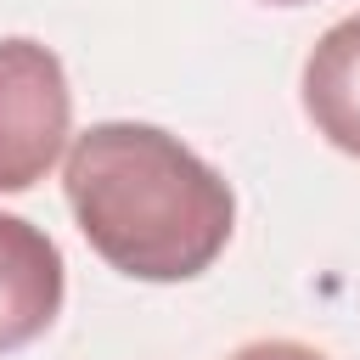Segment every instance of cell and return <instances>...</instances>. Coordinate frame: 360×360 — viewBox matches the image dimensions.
Returning <instances> with one entry per match:
<instances>
[{
	"mask_svg": "<svg viewBox=\"0 0 360 360\" xmlns=\"http://www.w3.org/2000/svg\"><path fill=\"white\" fill-rule=\"evenodd\" d=\"M62 191L84 242L135 281L202 276L236 225V197L180 135L135 118H107L73 135Z\"/></svg>",
	"mask_w": 360,
	"mask_h": 360,
	"instance_id": "cell-1",
	"label": "cell"
},
{
	"mask_svg": "<svg viewBox=\"0 0 360 360\" xmlns=\"http://www.w3.org/2000/svg\"><path fill=\"white\" fill-rule=\"evenodd\" d=\"M73 135V90L62 56L39 39H0V191L51 174Z\"/></svg>",
	"mask_w": 360,
	"mask_h": 360,
	"instance_id": "cell-2",
	"label": "cell"
},
{
	"mask_svg": "<svg viewBox=\"0 0 360 360\" xmlns=\"http://www.w3.org/2000/svg\"><path fill=\"white\" fill-rule=\"evenodd\" d=\"M62 292H68L62 248L39 225L0 214V354L34 343L62 315Z\"/></svg>",
	"mask_w": 360,
	"mask_h": 360,
	"instance_id": "cell-3",
	"label": "cell"
},
{
	"mask_svg": "<svg viewBox=\"0 0 360 360\" xmlns=\"http://www.w3.org/2000/svg\"><path fill=\"white\" fill-rule=\"evenodd\" d=\"M304 112L326 146L360 158V11L332 22L304 56Z\"/></svg>",
	"mask_w": 360,
	"mask_h": 360,
	"instance_id": "cell-4",
	"label": "cell"
},
{
	"mask_svg": "<svg viewBox=\"0 0 360 360\" xmlns=\"http://www.w3.org/2000/svg\"><path fill=\"white\" fill-rule=\"evenodd\" d=\"M231 360H326V354H321V349H309V343H292V338H264V343L236 349Z\"/></svg>",
	"mask_w": 360,
	"mask_h": 360,
	"instance_id": "cell-5",
	"label": "cell"
},
{
	"mask_svg": "<svg viewBox=\"0 0 360 360\" xmlns=\"http://www.w3.org/2000/svg\"><path fill=\"white\" fill-rule=\"evenodd\" d=\"M270 6H304V0H270Z\"/></svg>",
	"mask_w": 360,
	"mask_h": 360,
	"instance_id": "cell-6",
	"label": "cell"
}]
</instances>
